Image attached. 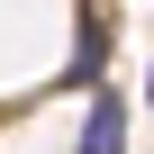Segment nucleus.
Returning a JSON list of instances; mask_svg holds the SVG:
<instances>
[{
	"instance_id": "obj_1",
	"label": "nucleus",
	"mask_w": 154,
	"mask_h": 154,
	"mask_svg": "<svg viewBox=\"0 0 154 154\" xmlns=\"http://www.w3.org/2000/svg\"><path fill=\"white\" fill-rule=\"evenodd\" d=\"M82 154H127V109L100 91L91 100V118H82Z\"/></svg>"
}]
</instances>
